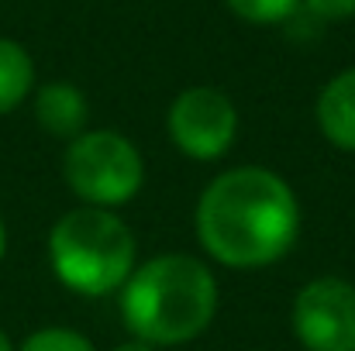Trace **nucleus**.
<instances>
[{
	"label": "nucleus",
	"instance_id": "nucleus-10",
	"mask_svg": "<svg viewBox=\"0 0 355 351\" xmlns=\"http://www.w3.org/2000/svg\"><path fill=\"white\" fill-rule=\"evenodd\" d=\"M225 3L248 24H283L300 7V0H225Z\"/></svg>",
	"mask_w": 355,
	"mask_h": 351
},
{
	"label": "nucleus",
	"instance_id": "nucleus-11",
	"mask_svg": "<svg viewBox=\"0 0 355 351\" xmlns=\"http://www.w3.org/2000/svg\"><path fill=\"white\" fill-rule=\"evenodd\" d=\"M21 351H94V345L69 327H42L24 338Z\"/></svg>",
	"mask_w": 355,
	"mask_h": 351
},
{
	"label": "nucleus",
	"instance_id": "nucleus-4",
	"mask_svg": "<svg viewBox=\"0 0 355 351\" xmlns=\"http://www.w3.org/2000/svg\"><path fill=\"white\" fill-rule=\"evenodd\" d=\"M62 176L69 190L87 200V207H121L128 204L145 179L138 148L118 131H83L69 141Z\"/></svg>",
	"mask_w": 355,
	"mask_h": 351
},
{
	"label": "nucleus",
	"instance_id": "nucleus-15",
	"mask_svg": "<svg viewBox=\"0 0 355 351\" xmlns=\"http://www.w3.org/2000/svg\"><path fill=\"white\" fill-rule=\"evenodd\" d=\"M0 351H14V348H10V341H7V334H3V331H0Z\"/></svg>",
	"mask_w": 355,
	"mask_h": 351
},
{
	"label": "nucleus",
	"instance_id": "nucleus-14",
	"mask_svg": "<svg viewBox=\"0 0 355 351\" xmlns=\"http://www.w3.org/2000/svg\"><path fill=\"white\" fill-rule=\"evenodd\" d=\"M3 248H7V231H3V221H0V258H3Z\"/></svg>",
	"mask_w": 355,
	"mask_h": 351
},
{
	"label": "nucleus",
	"instance_id": "nucleus-12",
	"mask_svg": "<svg viewBox=\"0 0 355 351\" xmlns=\"http://www.w3.org/2000/svg\"><path fill=\"white\" fill-rule=\"evenodd\" d=\"M314 17L321 21H345V17H355V0H300Z\"/></svg>",
	"mask_w": 355,
	"mask_h": 351
},
{
	"label": "nucleus",
	"instance_id": "nucleus-6",
	"mask_svg": "<svg viewBox=\"0 0 355 351\" xmlns=\"http://www.w3.org/2000/svg\"><path fill=\"white\" fill-rule=\"evenodd\" d=\"M293 334L307 351H355V286L324 276L293 300Z\"/></svg>",
	"mask_w": 355,
	"mask_h": 351
},
{
	"label": "nucleus",
	"instance_id": "nucleus-7",
	"mask_svg": "<svg viewBox=\"0 0 355 351\" xmlns=\"http://www.w3.org/2000/svg\"><path fill=\"white\" fill-rule=\"evenodd\" d=\"M87 117H90L87 97L73 83H49L35 97V120L52 138H66V141L80 138L87 131Z\"/></svg>",
	"mask_w": 355,
	"mask_h": 351
},
{
	"label": "nucleus",
	"instance_id": "nucleus-5",
	"mask_svg": "<svg viewBox=\"0 0 355 351\" xmlns=\"http://www.w3.org/2000/svg\"><path fill=\"white\" fill-rule=\"evenodd\" d=\"M169 134L187 159H221L235 145L238 134V111L232 97L214 87L183 90L169 107Z\"/></svg>",
	"mask_w": 355,
	"mask_h": 351
},
{
	"label": "nucleus",
	"instance_id": "nucleus-3",
	"mask_svg": "<svg viewBox=\"0 0 355 351\" xmlns=\"http://www.w3.org/2000/svg\"><path fill=\"white\" fill-rule=\"evenodd\" d=\"M49 258L73 293L107 296L135 272V234L104 207H76L52 224Z\"/></svg>",
	"mask_w": 355,
	"mask_h": 351
},
{
	"label": "nucleus",
	"instance_id": "nucleus-9",
	"mask_svg": "<svg viewBox=\"0 0 355 351\" xmlns=\"http://www.w3.org/2000/svg\"><path fill=\"white\" fill-rule=\"evenodd\" d=\"M35 87V62L24 45L0 38V114H10Z\"/></svg>",
	"mask_w": 355,
	"mask_h": 351
},
{
	"label": "nucleus",
	"instance_id": "nucleus-2",
	"mask_svg": "<svg viewBox=\"0 0 355 351\" xmlns=\"http://www.w3.org/2000/svg\"><path fill=\"white\" fill-rule=\"evenodd\" d=\"M218 314L214 272L193 255H159L121 286V317L135 341L183 345L200 338Z\"/></svg>",
	"mask_w": 355,
	"mask_h": 351
},
{
	"label": "nucleus",
	"instance_id": "nucleus-13",
	"mask_svg": "<svg viewBox=\"0 0 355 351\" xmlns=\"http://www.w3.org/2000/svg\"><path fill=\"white\" fill-rule=\"evenodd\" d=\"M114 351H152V345H145V341H124Z\"/></svg>",
	"mask_w": 355,
	"mask_h": 351
},
{
	"label": "nucleus",
	"instance_id": "nucleus-1",
	"mask_svg": "<svg viewBox=\"0 0 355 351\" xmlns=\"http://www.w3.org/2000/svg\"><path fill=\"white\" fill-rule=\"evenodd\" d=\"M300 234V207L283 176L262 165L221 172L197 200V237L228 269H266Z\"/></svg>",
	"mask_w": 355,
	"mask_h": 351
},
{
	"label": "nucleus",
	"instance_id": "nucleus-8",
	"mask_svg": "<svg viewBox=\"0 0 355 351\" xmlns=\"http://www.w3.org/2000/svg\"><path fill=\"white\" fill-rule=\"evenodd\" d=\"M318 127L345 152H355V66L338 73L318 97Z\"/></svg>",
	"mask_w": 355,
	"mask_h": 351
}]
</instances>
